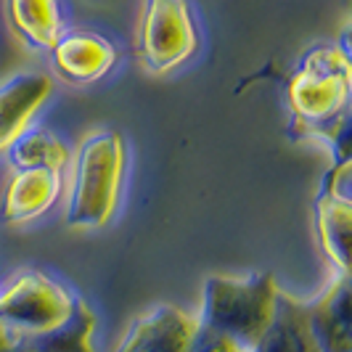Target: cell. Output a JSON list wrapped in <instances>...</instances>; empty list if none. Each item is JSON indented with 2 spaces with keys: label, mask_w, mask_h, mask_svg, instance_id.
<instances>
[{
  "label": "cell",
  "mask_w": 352,
  "mask_h": 352,
  "mask_svg": "<svg viewBox=\"0 0 352 352\" xmlns=\"http://www.w3.org/2000/svg\"><path fill=\"white\" fill-rule=\"evenodd\" d=\"M292 135H320L334 146L336 164L350 159V56L334 45L313 48L289 77Z\"/></svg>",
  "instance_id": "1"
},
{
  "label": "cell",
  "mask_w": 352,
  "mask_h": 352,
  "mask_svg": "<svg viewBox=\"0 0 352 352\" xmlns=\"http://www.w3.org/2000/svg\"><path fill=\"white\" fill-rule=\"evenodd\" d=\"M276 294L278 286L273 273H254L247 281L214 276L204 289V313L199 323L236 339L252 352L273 318Z\"/></svg>",
  "instance_id": "2"
},
{
  "label": "cell",
  "mask_w": 352,
  "mask_h": 352,
  "mask_svg": "<svg viewBox=\"0 0 352 352\" xmlns=\"http://www.w3.org/2000/svg\"><path fill=\"white\" fill-rule=\"evenodd\" d=\"M122 159V138L114 133H98L82 143L67 214L72 228H98L109 220L117 201Z\"/></svg>",
  "instance_id": "3"
},
{
  "label": "cell",
  "mask_w": 352,
  "mask_h": 352,
  "mask_svg": "<svg viewBox=\"0 0 352 352\" xmlns=\"http://www.w3.org/2000/svg\"><path fill=\"white\" fill-rule=\"evenodd\" d=\"M72 307L74 300L58 283L43 273H24L0 294V326L8 334L48 331L69 318Z\"/></svg>",
  "instance_id": "4"
},
{
  "label": "cell",
  "mask_w": 352,
  "mask_h": 352,
  "mask_svg": "<svg viewBox=\"0 0 352 352\" xmlns=\"http://www.w3.org/2000/svg\"><path fill=\"white\" fill-rule=\"evenodd\" d=\"M196 51V27L186 0H148L141 53L151 69L164 72Z\"/></svg>",
  "instance_id": "5"
},
{
  "label": "cell",
  "mask_w": 352,
  "mask_h": 352,
  "mask_svg": "<svg viewBox=\"0 0 352 352\" xmlns=\"http://www.w3.org/2000/svg\"><path fill=\"white\" fill-rule=\"evenodd\" d=\"M316 226L326 257L350 273V230H352V194H350V159L334 164L326 175L323 191L316 204Z\"/></svg>",
  "instance_id": "6"
},
{
  "label": "cell",
  "mask_w": 352,
  "mask_h": 352,
  "mask_svg": "<svg viewBox=\"0 0 352 352\" xmlns=\"http://www.w3.org/2000/svg\"><path fill=\"white\" fill-rule=\"evenodd\" d=\"M350 294V273H339V278L307 305V329L318 352H352Z\"/></svg>",
  "instance_id": "7"
},
{
  "label": "cell",
  "mask_w": 352,
  "mask_h": 352,
  "mask_svg": "<svg viewBox=\"0 0 352 352\" xmlns=\"http://www.w3.org/2000/svg\"><path fill=\"white\" fill-rule=\"evenodd\" d=\"M196 331V318L177 307H159L135 320L133 331L117 352H186Z\"/></svg>",
  "instance_id": "8"
},
{
  "label": "cell",
  "mask_w": 352,
  "mask_h": 352,
  "mask_svg": "<svg viewBox=\"0 0 352 352\" xmlns=\"http://www.w3.org/2000/svg\"><path fill=\"white\" fill-rule=\"evenodd\" d=\"M93 329L96 318L88 310V305L74 300V307L64 323L35 334H11L8 344L0 352H93Z\"/></svg>",
  "instance_id": "9"
},
{
  "label": "cell",
  "mask_w": 352,
  "mask_h": 352,
  "mask_svg": "<svg viewBox=\"0 0 352 352\" xmlns=\"http://www.w3.org/2000/svg\"><path fill=\"white\" fill-rule=\"evenodd\" d=\"M53 64L58 74L72 82H93L114 64V48L104 37L77 32L53 45Z\"/></svg>",
  "instance_id": "10"
},
{
  "label": "cell",
  "mask_w": 352,
  "mask_h": 352,
  "mask_svg": "<svg viewBox=\"0 0 352 352\" xmlns=\"http://www.w3.org/2000/svg\"><path fill=\"white\" fill-rule=\"evenodd\" d=\"M252 352H318L307 329V305L278 289L273 318Z\"/></svg>",
  "instance_id": "11"
},
{
  "label": "cell",
  "mask_w": 352,
  "mask_h": 352,
  "mask_svg": "<svg viewBox=\"0 0 352 352\" xmlns=\"http://www.w3.org/2000/svg\"><path fill=\"white\" fill-rule=\"evenodd\" d=\"M51 93V80L45 74H19L0 88V148L16 138L27 120Z\"/></svg>",
  "instance_id": "12"
},
{
  "label": "cell",
  "mask_w": 352,
  "mask_h": 352,
  "mask_svg": "<svg viewBox=\"0 0 352 352\" xmlns=\"http://www.w3.org/2000/svg\"><path fill=\"white\" fill-rule=\"evenodd\" d=\"M56 194H58V170L48 167L19 170L3 196V214L8 223L30 220L48 210Z\"/></svg>",
  "instance_id": "13"
},
{
  "label": "cell",
  "mask_w": 352,
  "mask_h": 352,
  "mask_svg": "<svg viewBox=\"0 0 352 352\" xmlns=\"http://www.w3.org/2000/svg\"><path fill=\"white\" fill-rule=\"evenodd\" d=\"M11 21L27 43L53 48L58 35V8L56 0H8Z\"/></svg>",
  "instance_id": "14"
},
{
  "label": "cell",
  "mask_w": 352,
  "mask_h": 352,
  "mask_svg": "<svg viewBox=\"0 0 352 352\" xmlns=\"http://www.w3.org/2000/svg\"><path fill=\"white\" fill-rule=\"evenodd\" d=\"M11 146V162L19 170H32V167H48L58 170L67 164V148L56 141L48 130H21Z\"/></svg>",
  "instance_id": "15"
},
{
  "label": "cell",
  "mask_w": 352,
  "mask_h": 352,
  "mask_svg": "<svg viewBox=\"0 0 352 352\" xmlns=\"http://www.w3.org/2000/svg\"><path fill=\"white\" fill-rule=\"evenodd\" d=\"M186 352H249L244 344H239L236 339L214 331L210 326H201L196 320V331L188 342V350Z\"/></svg>",
  "instance_id": "16"
},
{
  "label": "cell",
  "mask_w": 352,
  "mask_h": 352,
  "mask_svg": "<svg viewBox=\"0 0 352 352\" xmlns=\"http://www.w3.org/2000/svg\"><path fill=\"white\" fill-rule=\"evenodd\" d=\"M8 339H11V334H8V331H6L3 326H0V350H3L6 344H8Z\"/></svg>",
  "instance_id": "17"
}]
</instances>
